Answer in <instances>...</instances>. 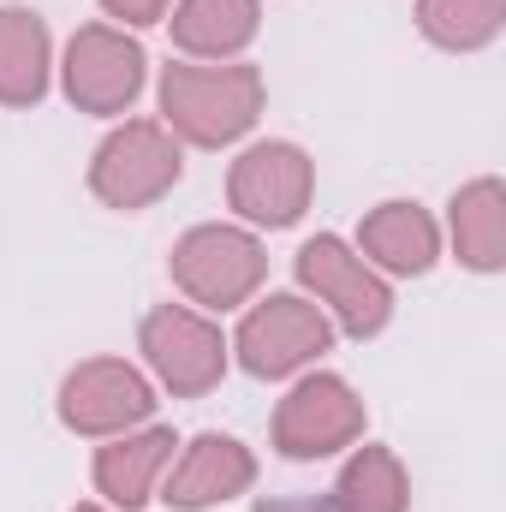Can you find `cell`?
<instances>
[{
    "label": "cell",
    "instance_id": "obj_17",
    "mask_svg": "<svg viewBox=\"0 0 506 512\" xmlns=\"http://www.w3.org/2000/svg\"><path fill=\"white\" fill-rule=\"evenodd\" d=\"M501 12H506V0H423L417 24L441 48H483L501 30Z\"/></svg>",
    "mask_w": 506,
    "mask_h": 512
},
{
    "label": "cell",
    "instance_id": "obj_19",
    "mask_svg": "<svg viewBox=\"0 0 506 512\" xmlns=\"http://www.w3.org/2000/svg\"><path fill=\"white\" fill-rule=\"evenodd\" d=\"M114 18H126V24H155L161 12H167V0H102Z\"/></svg>",
    "mask_w": 506,
    "mask_h": 512
},
{
    "label": "cell",
    "instance_id": "obj_20",
    "mask_svg": "<svg viewBox=\"0 0 506 512\" xmlns=\"http://www.w3.org/2000/svg\"><path fill=\"white\" fill-rule=\"evenodd\" d=\"M262 512H340V507H322V501H268Z\"/></svg>",
    "mask_w": 506,
    "mask_h": 512
},
{
    "label": "cell",
    "instance_id": "obj_10",
    "mask_svg": "<svg viewBox=\"0 0 506 512\" xmlns=\"http://www.w3.org/2000/svg\"><path fill=\"white\" fill-rule=\"evenodd\" d=\"M149 387L137 370L126 364H114V358H102V364H84L66 393H60V411H66V423L78 429V435H114V429H126V423H143L149 417Z\"/></svg>",
    "mask_w": 506,
    "mask_h": 512
},
{
    "label": "cell",
    "instance_id": "obj_13",
    "mask_svg": "<svg viewBox=\"0 0 506 512\" xmlns=\"http://www.w3.org/2000/svg\"><path fill=\"white\" fill-rule=\"evenodd\" d=\"M364 251L393 274H423L435 262V221L417 203H381L364 221Z\"/></svg>",
    "mask_w": 506,
    "mask_h": 512
},
{
    "label": "cell",
    "instance_id": "obj_8",
    "mask_svg": "<svg viewBox=\"0 0 506 512\" xmlns=\"http://www.w3.org/2000/svg\"><path fill=\"white\" fill-rule=\"evenodd\" d=\"M239 352H245V370H251V376H286V370H298L304 358L328 352V322H322L316 304H304V298H268L262 310L245 316Z\"/></svg>",
    "mask_w": 506,
    "mask_h": 512
},
{
    "label": "cell",
    "instance_id": "obj_16",
    "mask_svg": "<svg viewBox=\"0 0 506 512\" xmlns=\"http://www.w3.org/2000/svg\"><path fill=\"white\" fill-rule=\"evenodd\" d=\"M173 459V435L167 429H149V435H137V441H114V447H102V459H96V483H102V495L108 501H120V507H143L149 501V483H155V471Z\"/></svg>",
    "mask_w": 506,
    "mask_h": 512
},
{
    "label": "cell",
    "instance_id": "obj_15",
    "mask_svg": "<svg viewBox=\"0 0 506 512\" xmlns=\"http://www.w3.org/2000/svg\"><path fill=\"white\" fill-rule=\"evenodd\" d=\"M173 36L185 54H239L256 36V0H185L173 12Z\"/></svg>",
    "mask_w": 506,
    "mask_h": 512
},
{
    "label": "cell",
    "instance_id": "obj_4",
    "mask_svg": "<svg viewBox=\"0 0 506 512\" xmlns=\"http://www.w3.org/2000/svg\"><path fill=\"white\" fill-rule=\"evenodd\" d=\"M364 429V405L352 399V387L340 376H310L292 387V399L274 417V441L286 459H322L334 447H346Z\"/></svg>",
    "mask_w": 506,
    "mask_h": 512
},
{
    "label": "cell",
    "instance_id": "obj_9",
    "mask_svg": "<svg viewBox=\"0 0 506 512\" xmlns=\"http://www.w3.org/2000/svg\"><path fill=\"white\" fill-rule=\"evenodd\" d=\"M304 203H310V161H304V149L262 143V149H251L233 167V209L239 215L268 221V227H286V221L304 215Z\"/></svg>",
    "mask_w": 506,
    "mask_h": 512
},
{
    "label": "cell",
    "instance_id": "obj_14",
    "mask_svg": "<svg viewBox=\"0 0 506 512\" xmlns=\"http://www.w3.org/2000/svg\"><path fill=\"white\" fill-rule=\"evenodd\" d=\"M453 245L471 268H501L506 256V197L495 179H477L453 197Z\"/></svg>",
    "mask_w": 506,
    "mask_h": 512
},
{
    "label": "cell",
    "instance_id": "obj_18",
    "mask_svg": "<svg viewBox=\"0 0 506 512\" xmlns=\"http://www.w3.org/2000/svg\"><path fill=\"white\" fill-rule=\"evenodd\" d=\"M340 512H405V471L393 453L364 447L340 477Z\"/></svg>",
    "mask_w": 506,
    "mask_h": 512
},
{
    "label": "cell",
    "instance_id": "obj_12",
    "mask_svg": "<svg viewBox=\"0 0 506 512\" xmlns=\"http://www.w3.org/2000/svg\"><path fill=\"white\" fill-rule=\"evenodd\" d=\"M48 90V30L24 6H0V102L30 108Z\"/></svg>",
    "mask_w": 506,
    "mask_h": 512
},
{
    "label": "cell",
    "instance_id": "obj_3",
    "mask_svg": "<svg viewBox=\"0 0 506 512\" xmlns=\"http://www.w3.org/2000/svg\"><path fill=\"white\" fill-rule=\"evenodd\" d=\"M173 179H179V149L167 143V131L149 126V120L114 131V137L96 149V167H90L96 197L114 203V209H143V203H155Z\"/></svg>",
    "mask_w": 506,
    "mask_h": 512
},
{
    "label": "cell",
    "instance_id": "obj_6",
    "mask_svg": "<svg viewBox=\"0 0 506 512\" xmlns=\"http://www.w3.org/2000/svg\"><path fill=\"white\" fill-rule=\"evenodd\" d=\"M298 274H304V286H316L322 304H334V316H340L346 334H358V340L376 334L381 322H387V310H393L387 286L364 268V256H352L340 239H310V245L298 251Z\"/></svg>",
    "mask_w": 506,
    "mask_h": 512
},
{
    "label": "cell",
    "instance_id": "obj_1",
    "mask_svg": "<svg viewBox=\"0 0 506 512\" xmlns=\"http://www.w3.org/2000/svg\"><path fill=\"white\" fill-rule=\"evenodd\" d=\"M161 108L191 143H233L262 108L256 66H167Z\"/></svg>",
    "mask_w": 506,
    "mask_h": 512
},
{
    "label": "cell",
    "instance_id": "obj_11",
    "mask_svg": "<svg viewBox=\"0 0 506 512\" xmlns=\"http://www.w3.org/2000/svg\"><path fill=\"white\" fill-rule=\"evenodd\" d=\"M256 477L251 453L239 447V441H227V435H203L191 453H185V465L173 471V483H167V501L173 507H215V501H227V495H239L245 483Z\"/></svg>",
    "mask_w": 506,
    "mask_h": 512
},
{
    "label": "cell",
    "instance_id": "obj_2",
    "mask_svg": "<svg viewBox=\"0 0 506 512\" xmlns=\"http://www.w3.org/2000/svg\"><path fill=\"white\" fill-rule=\"evenodd\" d=\"M173 280L215 310H233L239 298H251L262 280V245L233 233V227H197L179 239L173 251Z\"/></svg>",
    "mask_w": 506,
    "mask_h": 512
},
{
    "label": "cell",
    "instance_id": "obj_21",
    "mask_svg": "<svg viewBox=\"0 0 506 512\" xmlns=\"http://www.w3.org/2000/svg\"><path fill=\"white\" fill-rule=\"evenodd\" d=\"M78 512H96V507H78Z\"/></svg>",
    "mask_w": 506,
    "mask_h": 512
},
{
    "label": "cell",
    "instance_id": "obj_5",
    "mask_svg": "<svg viewBox=\"0 0 506 512\" xmlns=\"http://www.w3.org/2000/svg\"><path fill=\"white\" fill-rule=\"evenodd\" d=\"M66 90L90 114H120L143 90V48L126 42L120 30H108V24L78 30L72 54H66Z\"/></svg>",
    "mask_w": 506,
    "mask_h": 512
},
{
    "label": "cell",
    "instance_id": "obj_7",
    "mask_svg": "<svg viewBox=\"0 0 506 512\" xmlns=\"http://www.w3.org/2000/svg\"><path fill=\"white\" fill-rule=\"evenodd\" d=\"M143 352H149L155 376L173 387V393H203V387H215L221 382V364H227L221 334H215L203 316L179 310V304H167V310H155V316L143 322Z\"/></svg>",
    "mask_w": 506,
    "mask_h": 512
}]
</instances>
